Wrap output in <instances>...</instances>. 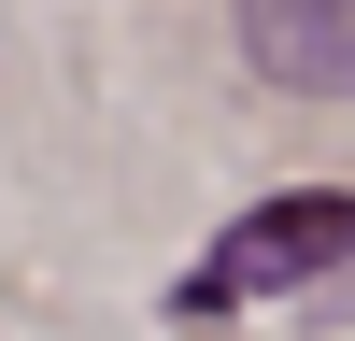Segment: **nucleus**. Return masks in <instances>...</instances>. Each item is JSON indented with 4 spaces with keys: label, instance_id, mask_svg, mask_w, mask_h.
<instances>
[{
    "label": "nucleus",
    "instance_id": "obj_2",
    "mask_svg": "<svg viewBox=\"0 0 355 341\" xmlns=\"http://www.w3.org/2000/svg\"><path fill=\"white\" fill-rule=\"evenodd\" d=\"M242 57L299 100H355V0H242Z\"/></svg>",
    "mask_w": 355,
    "mask_h": 341
},
{
    "label": "nucleus",
    "instance_id": "obj_1",
    "mask_svg": "<svg viewBox=\"0 0 355 341\" xmlns=\"http://www.w3.org/2000/svg\"><path fill=\"white\" fill-rule=\"evenodd\" d=\"M313 270H355V185H313V199H256L214 256L185 270V313H227V299H270V284H313Z\"/></svg>",
    "mask_w": 355,
    "mask_h": 341
}]
</instances>
